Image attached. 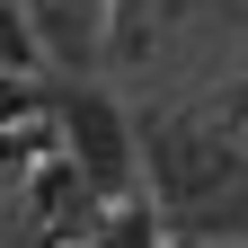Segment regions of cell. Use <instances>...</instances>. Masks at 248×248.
I'll list each match as a JSON object with an SVG mask.
<instances>
[{
    "mask_svg": "<svg viewBox=\"0 0 248 248\" xmlns=\"http://www.w3.org/2000/svg\"><path fill=\"white\" fill-rule=\"evenodd\" d=\"M62 142H71V160L98 177V186H124V169H133V133H124L115 98L71 89V98H62Z\"/></svg>",
    "mask_w": 248,
    "mask_h": 248,
    "instance_id": "cell-1",
    "label": "cell"
}]
</instances>
